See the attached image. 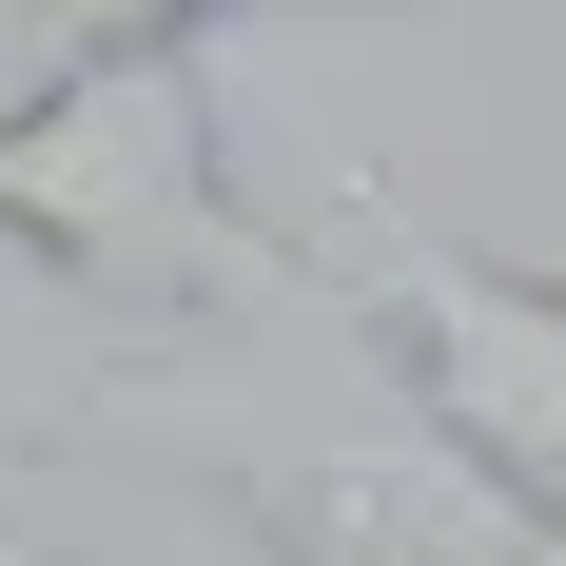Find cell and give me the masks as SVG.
<instances>
[{
  "label": "cell",
  "instance_id": "7a4b0ae2",
  "mask_svg": "<svg viewBox=\"0 0 566 566\" xmlns=\"http://www.w3.org/2000/svg\"><path fill=\"white\" fill-rule=\"evenodd\" d=\"M293 274H313V313H352V352L410 391L430 450H469L489 489L566 509V274L391 216L371 176H333V216L293 234Z\"/></svg>",
  "mask_w": 566,
  "mask_h": 566
},
{
  "label": "cell",
  "instance_id": "277c9868",
  "mask_svg": "<svg viewBox=\"0 0 566 566\" xmlns=\"http://www.w3.org/2000/svg\"><path fill=\"white\" fill-rule=\"evenodd\" d=\"M0 450H20V410H0Z\"/></svg>",
  "mask_w": 566,
  "mask_h": 566
},
{
  "label": "cell",
  "instance_id": "3957f363",
  "mask_svg": "<svg viewBox=\"0 0 566 566\" xmlns=\"http://www.w3.org/2000/svg\"><path fill=\"white\" fill-rule=\"evenodd\" d=\"M234 509H254V566H566V509L489 489V469L430 450L410 410L234 450Z\"/></svg>",
  "mask_w": 566,
  "mask_h": 566
},
{
  "label": "cell",
  "instance_id": "6da1fadb",
  "mask_svg": "<svg viewBox=\"0 0 566 566\" xmlns=\"http://www.w3.org/2000/svg\"><path fill=\"white\" fill-rule=\"evenodd\" d=\"M0 254H40L78 313L196 333L254 293H313L293 234L234 196L216 137V20H98L0 98Z\"/></svg>",
  "mask_w": 566,
  "mask_h": 566
}]
</instances>
